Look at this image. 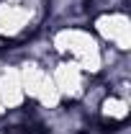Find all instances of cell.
Masks as SVG:
<instances>
[{
  "instance_id": "obj_1",
  "label": "cell",
  "mask_w": 131,
  "mask_h": 134,
  "mask_svg": "<svg viewBox=\"0 0 131 134\" xmlns=\"http://www.w3.org/2000/svg\"><path fill=\"white\" fill-rule=\"evenodd\" d=\"M49 49L54 57L72 59L90 75L100 77L105 65V47L98 41V36L82 23H59L46 34Z\"/></svg>"
},
{
  "instance_id": "obj_2",
  "label": "cell",
  "mask_w": 131,
  "mask_h": 134,
  "mask_svg": "<svg viewBox=\"0 0 131 134\" xmlns=\"http://www.w3.org/2000/svg\"><path fill=\"white\" fill-rule=\"evenodd\" d=\"M90 31L108 49L118 52V54H129L131 52V18L123 5L98 8L90 16Z\"/></svg>"
},
{
  "instance_id": "obj_3",
  "label": "cell",
  "mask_w": 131,
  "mask_h": 134,
  "mask_svg": "<svg viewBox=\"0 0 131 134\" xmlns=\"http://www.w3.org/2000/svg\"><path fill=\"white\" fill-rule=\"evenodd\" d=\"M49 75H51L54 88H57V93H59L64 106L67 103H80V98L85 96V90L93 83V77L77 62L62 59V57H54L49 62Z\"/></svg>"
},
{
  "instance_id": "obj_4",
  "label": "cell",
  "mask_w": 131,
  "mask_h": 134,
  "mask_svg": "<svg viewBox=\"0 0 131 134\" xmlns=\"http://www.w3.org/2000/svg\"><path fill=\"white\" fill-rule=\"evenodd\" d=\"M28 106L23 80H21V70L18 62H3L0 65V114H13L23 111Z\"/></svg>"
},
{
  "instance_id": "obj_5",
  "label": "cell",
  "mask_w": 131,
  "mask_h": 134,
  "mask_svg": "<svg viewBox=\"0 0 131 134\" xmlns=\"http://www.w3.org/2000/svg\"><path fill=\"white\" fill-rule=\"evenodd\" d=\"M129 116H131L129 96H121V93H113V90H108L100 98L98 108H95V119L103 126H118V129H123Z\"/></svg>"
},
{
  "instance_id": "obj_6",
  "label": "cell",
  "mask_w": 131,
  "mask_h": 134,
  "mask_svg": "<svg viewBox=\"0 0 131 134\" xmlns=\"http://www.w3.org/2000/svg\"><path fill=\"white\" fill-rule=\"evenodd\" d=\"M0 121H3V114H0Z\"/></svg>"
}]
</instances>
